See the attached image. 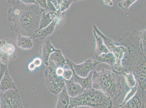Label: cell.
I'll return each mask as SVG.
<instances>
[{
	"label": "cell",
	"mask_w": 146,
	"mask_h": 108,
	"mask_svg": "<svg viewBox=\"0 0 146 108\" xmlns=\"http://www.w3.org/2000/svg\"><path fill=\"white\" fill-rule=\"evenodd\" d=\"M9 3L12 5L8 10L9 20L13 22L11 30L17 36L32 37L39 29L45 10L34 4L25 3L22 0L10 1Z\"/></svg>",
	"instance_id": "obj_1"
},
{
	"label": "cell",
	"mask_w": 146,
	"mask_h": 108,
	"mask_svg": "<svg viewBox=\"0 0 146 108\" xmlns=\"http://www.w3.org/2000/svg\"><path fill=\"white\" fill-rule=\"evenodd\" d=\"M139 34L136 30L126 33L119 42L127 49L121 61L123 72L132 73L138 86L144 90L146 89V54L139 45Z\"/></svg>",
	"instance_id": "obj_2"
},
{
	"label": "cell",
	"mask_w": 146,
	"mask_h": 108,
	"mask_svg": "<svg viewBox=\"0 0 146 108\" xmlns=\"http://www.w3.org/2000/svg\"><path fill=\"white\" fill-rule=\"evenodd\" d=\"M121 76L120 74L104 68L99 72L94 70L92 88L103 92L115 104L121 95L123 89Z\"/></svg>",
	"instance_id": "obj_3"
},
{
	"label": "cell",
	"mask_w": 146,
	"mask_h": 108,
	"mask_svg": "<svg viewBox=\"0 0 146 108\" xmlns=\"http://www.w3.org/2000/svg\"><path fill=\"white\" fill-rule=\"evenodd\" d=\"M115 104L103 92L93 88L84 89L79 95L70 97L68 108L84 106L92 108H113Z\"/></svg>",
	"instance_id": "obj_4"
},
{
	"label": "cell",
	"mask_w": 146,
	"mask_h": 108,
	"mask_svg": "<svg viewBox=\"0 0 146 108\" xmlns=\"http://www.w3.org/2000/svg\"><path fill=\"white\" fill-rule=\"evenodd\" d=\"M94 30L98 35L103 39V43L110 52L112 53L116 58V62L112 68V71L120 74L123 72L124 69L121 64V61L126 51V47L119 43L114 42L108 37L98 29L95 25H93Z\"/></svg>",
	"instance_id": "obj_5"
},
{
	"label": "cell",
	"mask_w": 146,
	"mask_h": 108,
	"mask_svg": "<svg viewBox=\"0 0 146 108\" xmlns=\"http://www.w3.org/2000/svg\"><path fill=\"white\" fill-rule=\"evenodd\" d=\"M45 81L49 91L54 94H59L65 86L64 80L56 73L52 67H48L44 73Z\"/></svg>",
	"instance_id": "obj_6"
},
{
	"label": "cell",
	"mask_w": 146,
	"mask_h": 108,
	"mask_svg": "<svg viewBox=\"0 0 146 108\" xmlns=\"http://www.w3.org/2000/svg\"><path fill=\"white\" fill-rule=\"evenodd\" d=\"M0 100L1 108H24L18 89L2 92Z\"/></svg>",
	"instance_id": "obj_7"
},
{
	"label": "cell",
	"mask_w": 146,
	"mask_h": 108,
	"mask_svg": "<svg viewBox=\"0 0 146 108\" xmlns=\"http://www.w3.org/2000/svg\"><path fill=\"white\" fill-rule=\"evenodd\" d=\"M66 62L70 68H72L76 74L80 77L85 78L90 72L95 70L98 64H99L94 59H89L84 62L76 64L68 59H66Z\"/></svg>",
	"instance_id": "obj_8"
},
{
	"label": "cell",
	"mask_w": 146,
	"mask_h": 108,
	"mask_svg": "<svg viewBox=\"0 0 146 108\" xmlns=\"http://www.w3.org/2000/svg\"><path fill=\"white\" fill-rule=\"evenodd\" d=\"M115 108H146V96L143 95L138 85L137 92L135 96L122 106L116 105Z\"/></svg>",
	"instance_id": "obj_9"
},
{
	"label": "cell",
	"mask_w": 146,
	"mask_h": 108,
	"mask_svg": "<svg viewBox=\"0 0 146 108\" xmlns=\"http://www.w3.org/2000/svg\"><path fill=\"white\" fill-rule=\"evenodd\" d=\"M62 20L63 16L61 13H57L52 22L48 26L38 31L32 38H39L42 40L46 39L48 36L53 33L55 30L56 26L58 23L61 22Z\"/></svg>",
	"instance_id": "obj_10"
},
{
	"label": "cell",
	"mask_w": 146,
	"mask_h": 108,
	"mask_svg": "<svg viewBox=\"0 0 146 108\" xmlns=\"http://www.w3.org/2000/svg\"><path fill=\"white\" fill-rule=\"evenodd\" d=\"M15 52V47L5 42L0 46V63L7 65L9 60L14 57Z\"/></svg>",
	"instance_id": "obj_11"
},
{
	"label": "cell",
	"mask_w": 146,
	"mask_h": 108,
	"mask_svg": "<svg viewBox=\"0 0 146 108\" xmlns=\"http://www.w3.org/2000/svg\"><path fill=\"white\" fill-rule=\"evenodd\" d=\"M73 71V75L71 80L74 82L79 84L82 86L84 90L91 89L92 88V77L93 72H90L88 75L85 78H83L77 75L73 71L72 68H70Z\"/></svg>",
	"instance_id": "obj_12"
},
{
	"label": "cell",
	"mask_w": 146,
	"mask_h": 108,
	"mask_svg": "<svg viewBox=\"0 0 146 108\" xmlns=\"http://www.w3.org/2000/svg\"><path fill=\"white\" fill-rule=\"evenodd\" d=\"M0 89L2 92L10 89H18L16 86L15 83L13 81L12 78L9 74L7 68L3 74V77L1 80Z\"/></svg>",
	"instance_id": "obj_13"
},
{
	"label": "cell",
	"mask_w": 146,
	"mask_h": 108,
	"mask_svg": "<svg viewBox=\"0 0 146 108\" xmlns=\"http://www.w3.org/2000/svg\"><path fill=\"white\" fill-rule=\"evenodd\" d=\"M58 50L52 46L49 40L44 42L41 48V52L42 59L45 65L47 66H48L49 59L50 55Z\"/></svg>",
	"instance_id": "obj_14"
},
{
	"label": "cell",
	"mask_w": 146,
	"mask_h": 108,
	"mask_svg": "<svg viewBox=\"0 0 146 108\" xmlns=\"http://www.w3.org/2000/svg\"><path fill=\"white\" fill-rule=\"evenodd\" d=\"M65 84L68 93L70 97H74L79 95L84 89L79 84L76 83L71 80H65Z\"/></svg>",
	"instance_id": "obj_15"
},
{
	"label": "cell",
	"mask_w": 146,
	"mask_h": 108,
	"mask_svg": "<svg viewBox=\"0 0 146 108\" xmlns=\"http://www.w3.org/2000/svg\"><path fill=\"white\" fill-rule=\"evenodd\" d=\"M93 33L96 43L95 54L93 58V59H95L102 54L107 53L110 52L106 46L105 45L102 38L97 34L94 30Z\"/></svg>",
	"instance_id": "obj_16"
},
{
	"label": "cell",
	"mask_w": 146,
	"mask_h": 108,
	"mask_svg": "<svg viewBox=\"0 0 146 108\" xmlns=\"http://www.w3.org/2000/svg\"><path fill=\"white\" fill-rule=\"evenodd\" d=\"M59 94L56 108H68L70 97L67 93L66 86Z\"/></svg>",
	"instance_id": "obj_17"
},
{
	"label": "cell",
	"mask_w": 146,
	"mask_h": 108,
	"mask_svg": "<svg viewBox=\"0 0 146 108\" xmlns=\"http://www.w3.org/2000/svg\"><path fill=\"white\" fill-rule=\"evenodd\" d=\"M52 61L58 67L64 68L65 65H67L66 59H65L62 52L60 50H58L50 55L49 57V62Z\"/></svg>",
	"instance_id": "obj_18"
},
{
	"label": "cell",
	"mask_w": 146,
	"mask_h": 108,
	"mask_svg": "<svg viewBox=\"0 0 146 108\" xmlns=\"http://www.w3.org/2000/svg\"><path fill=\"white\" fill-rule=\"evenodd\" d=\"M57 13L58 12L46 13L45 11L41 17L39 29L37 30L36 33L48 26L52 22Z\"/></svg>",
	"instance_id": "obj_19"
},
{
	"label": "cell",
	"mask_w": 146,
	"mask_h": 108,
	"mask_svg": "<svg viewBox=\"0 0 146 108\" xmlns=\"http://www.w3.org/2000/svg\"><path fill=\"white\" fill-rule=\"evenodd\" d=\"M32 39L31 37L18 35L17 38V46L23 49H31L33 47Z\"/></svg>",
	"instance_id": "obj_20"
},
{
	"label": "cell",
	"mask_w": 146,
	"mask_h": 108,
	"mask_svg": "<svg viewBox=\"0 0 146 108\" xmlns=\"http://www.w3.org/2000/svg\"><path fill=\"white\" fill-rule=\"evenodd\" d=\"M95 60L100 63H106L112 68L116 62V58L113 54L111 52L103 53L98 56Z\"/></svg>",
	"instance_id": "obj_21"
},
{
	"label": "cell",
	"mask_w": 146,
	"mask_h": 108,
	"mask_svg": "<svg viewBox=\"0 0 146 108\" xmlns=\"http://www.w3.org/2000/svg\"><path fill=\"white\" fill-rule=\"evenodd\" d=\"M121 74L124 76L127 86L130 88H133L137 85L136 79L132 73L129 72H123Z\"/></svg>",
	"instance_id": "obj_22"
},
{
	"label": "cell",
	"mask_w": 146,
	"mask_h": 108,
	"mask_svg": "<svg viewBox=\"0 0 146 108\" xmlns=\"http://www.w3.org/2000/svg\"><path fill=\"white\" fill-rule=\"evenodd\" d=\"M138 89V83L137 85L136 86L134 87L133 88H130V89L129 91L128 92V93L126 94L125 96V97L123 100V102L122 103L120 104V105H118L117 104L116 105L117 106H121L123 105L127 101H129L130 100L132 99L133 97L135 96V94H136L137 92Z\"/></svg>",
	"instance_id": "obj_23"
},
{
	"label": "cell",
	"mask_w": 146,
	"mask_h": 108,
	"mask_svg": "<svg viewBox=\"0 0 146 108\" xmlns=\"http://www.w3.org/2000/svg\"><path fill=\"white\" fill-rule=\"evenodd\" d=\"M78 1L74 0H62L60 5V12L62 13L67 10L70 7L71 5L75 2Z\"/></svg>",
	"instance_id": "obj_24"
},
{
	"label": "cell",
	"mask_w": 146,
	"mask_h": 108,
	"mask_svg": "<svg viewBox=\"0 0 146 108\" xmlns=\"http://www.w3.org/2000/svg\"><path fill=\"white\" fill-rule=\"evenodd\" d=\"M136 0H125L119 2V6L122 10L127 11L130 7L136 2Z\"/></svg>",
	"instance_id": "obj_25"
},
{
	"label": "cell",
	"mask_w": 146,
	"mask_h": 108,
	"mask_svg": "<svg viewBox=\"0 0 146 108\" xmlns=\"http://www.w3.org/2000/svg\"><path fill=\"white\" fill-rule=\"evenodd\" d=\"M73 75V71L71 69H64L62 77L65 80H69L72 78Z\"/></svg>",
	"instance_id": "obj_26"
},
{
	"label": "cell",
	"mask_w": 146,
	"mask_h": 108,
	"mask_svg": "<svg viewBox=\"0 0 146 108\" xmlns=\"http://www.w3.org/2000/svg\"><path fill=\"white\" fill-rule=\"evenodd\" d=\"M47 6L45 12H58L55 7L50 0H47Z\"/></svg>",
	"instance_id": "obj_27"
},
{
	"label": "cell",
	"mask_w": 146,
	"mask_h": 108,
	"mask_svg": "<svg viewBox=\"0 0 146 108\" xmlns=\"http://www.w3.org/2000/svg\"><path fill=\"white\" fill-rule=\"evenodd\" d=\"M37 4L42 8L46 10L47 8V2L46 0H36Z\"/></svg>",
	"instance_id": "obj_28"
},
{
	"label": "cell",
	"mask_w": 146,
	"mask_h": 108,
	"mask_svg": "<svg viewBox=\"0 0 146 108\" xmlns=\"http://www.w3.org/2000/svg\"><path fill=\"white\" fill-rule=\"evenodd\" d=\"M32 62L34 64L36 67H38L40 66L42 64V60L39 58H36L33 60Z\"/></svg>",
	"instance_id": "obj_29"
},
{
	"label": "cell",
	"mask_w": 146,
	"mask_h": 108,
	"mask_svg": "<svg viewBox=\"0 0 146 108\" xmlns=\"http://www.w3.org/2000/svg\"><path fill=\"white\" fill-rule=\"evenodd\" d=\"M64 68L62 67H58L55 70L56 73L58 76H62L64 71Z\"/></svg>",
	"instance_id": "obj_30"
},
{
	"label": "cell",
	"mask_w": 146,
	"mask_h": 108,
	"mask_svg": "<svg viewBox=\"0 0 146 108\" xmlns=\"http://www.w3.org/2000/svg\"><path fill=\"white\" fill-rule=\"evenodd\" d=\"M22 1L24 3L27 4H34L38 5L36 2V1H35V0H22Z\"/></svg>",
	"instance_id": "obj_31"
},
{
	"label": "cell",
	"mask_w": 146,
	"mask_h": 108,
	"mask_svg": "<svg viewBox=\"0 0 146 108\" xmlns=\"http://www.w3.org/2000/svg\"><path fill=\"white\" fill-rule=\"evenodd\" d=\"M36 67L35 66L34 64H33L32 62H30V64H29L28 66V68L29 70L30 71H34Z\"/></svg>",
	"instance_id": "obj_32"
},
{
	"label": "cell",
	"mask_w": 146,
	"mask_h": 108,
	"mask_svg": "<svg viewBox=\"0 0 146 108\" xmlns=\"http://www.w3.org/2000/svg\"><path fill=\"white\" fill-rule=\"evenodd\" d=\"M104 3L106 5H110V6H112L113 5V2L112 1H104Z\"/></svg>",
	"instance_id": "obj_33"
},
{
	"label": "cell",
	"mask_w": 146,
	"mask_h": 108,
	"mask_svg": "<svg viewBox=\"0 0 146 108\" xmlns=\"http://www.w3.org/2000/svg\"><path fill=\"white\" fill-rule=\"evenodd\" d=\"M72 108H92L90 107H88V106H78Z\"/></svg>",
	"instance_id": "obj_34"
},
{
	"label": "cell",
	"mask_w": 146,
	"mask_h": 108,
	"mask_svg": "<svg viewBox=\"0 0 146 108\" xmlns=\"http://www.w3.org/2000/svg\"><path fill=\"white\" fill-rule=\"evenodd\" d=\"M5 42V41H4L3 40H0V46H1V45H2L3 44V43H4ZM0 64H1V63H0Z\"/></svg>",
	"instance_id": "obj_35"
}]
</instances>
